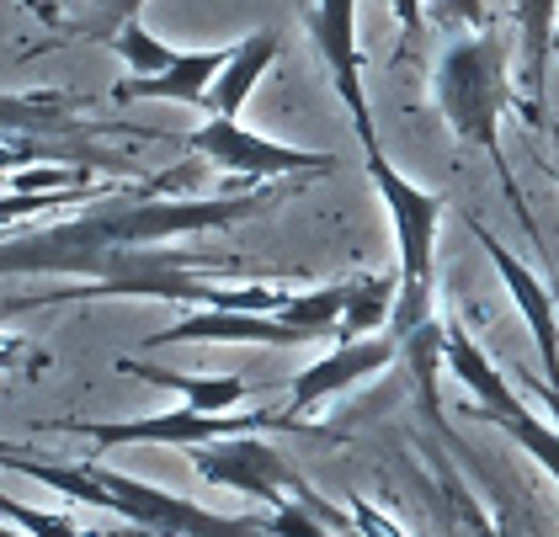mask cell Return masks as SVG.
<instances>
[{
  "label": "cell",
  "mask_w": 559,
  "mask_h": 537,
  "mask_svg": "<svg viewBox=\"0 0 559 537\" xmlns=\"http://www.w3.org/2000/svg\"><path fill=\"white\" fill-rule=\"evenodd\" d=\"M229 64V48H181L171 70L160 75H129L112 85V102H181V107H203L209 85Z\"/></svg>",
  "instance_id": "4fadbf2b"
},
{
  "label": "cell",
  "mask_w": 559,
  "mask_h": 537,
  "mask_svg": "<svg viewBox=\"0 0 559 537\" xmlns=\"http://www.w3.org/2000/svg\"><path fill=\"white\" fill-rule=\"evenodd\" d=\"M112 368L129 372V378H144V383H155V389H171V394H181V405L209 410V415L240 410V405L251 399V383H246V378H203V372L155 368V362H139V357H118Z\"/></svg>",
  "instance_id": "2e32d148"
},
{
  "label": "cell",
  "mask_w": 559,
  "mask_h": 537,
  "mask_svg": "<svg viewBox=\"0 0 559 537\" xmlns=\"http://www.w3.org/2000/svg\"><path fill=\"white\" fill-rule=\"evenodd\" d=\"M394 298H400V277H394V272H379V277H368V283H352V303H346L336 341H357V335L389 331Z\"/></svg>",
  "instance_id": "e0dca14e"
},
{
  "label": "cell",
  "mask_w": 559,
  "mask_h": 537,
  "mask_svg": "<svg viewBox=\"0 0 559 537\" xmlns=\"http://www.w3.org/2000/svg\"><path fill=\"white\" fill-rule=\"evenodd\" d=\"M555 33H559V0H516V48H522L516 91H522V118L527 123H544Z\"/></svg>",
  "instance_id": "7c38bea8"
},
{
  "label": "cell",
  "mask_w": 559,
  "mask_h": 537,
  "mask_svg": "<svg viewBox=\"0 0 559 537\" xmlns=\"http://www.w3.org/2000/svg\"><path fill=\"white\" fill-rule=\"evenodd\" d=\"M394 5V16H400V27H405V43L421 38V0H389Z\"/></svg>",
  "instance_id": "603a6c76"
},
{
  "label": "cell",
  "mask_w": 559,
  "mask_h": 537,
  "mask_svg": "<svg viewBox=\"0 0 559 537\" xmlns=\"http://www.w3.org/2000/svg\"><path fill=\"white\" fill-rule=\"evenodd\" d=\"M0 537H27L22 527H11V522H0Z\"/></svg>",
  "instance_id": "d4e9b609"
},
{
  "label": "cell",
  "mask_w": 559,
  "mask_h": 537,
  "mask_svg": "<svg viewBox=\"0 0 559 537\" xmlns=\"http://www.w3.org/2000/svg\"><path fill=\"white\" fill-rule=\"evenodd\" d=\"M394 357H400V335L394 331L336 341L325 357H314V362L288 383V405H283V410L299 420V415H309L314 405H325V399H336V394H346V389H357L362 378H379Z\"/></svg>",
  "instance_id": "9c48e42d"
},
{
  "label": "cell",
  "mask_w": 559,
  "mask_h": 537,
  "mask_svg": "<svg viewBox=\"0 0 559 537\" xmlns=\"http://www.w3.org/2000/svg\"><path fill=\"white\" fill-rule=\"evenodd\" d=\"M346 303H352V283H331V288H314V293H294V298L277 309V320H288V325H299V331H309L320 341V335L342 331Z\"/></svg>",
  "instance_id": "ffe728a7"
},
{
  "label": "cell",
  "mask_w": 559,
  "mask_h": 537,
  "mask_svg": "<svg viewBox=\"0 0 559 537\" xmlns=\"http://www.w3.org/2000/svg\"><path fill=\"white\" fill-rule=\"evenodd\" d=\"M277 53H283V38H277L272 27L251 33L246 43H229V64H224L218 81L209 85L203 112H209V118H240V107L251 102V91H257V81L272 70Z\"/></svg>",
  "instance_id": "9a60e30c"
},
{
  "label": "cell",
  "mask_w": 559,
  "mask_h": 537,
  "mask_svg": "<svg viewBox=\"0 0 559 537\" xmlns=\"http://www.w3.org/2000/svg\"><path fill=\"white\" fill-rule=\"evenodd\" d=\"M0 468L33 479V485H48L53 496L81 500L91 511H112L123 516L133 533L144 537H272L266 533V516H224V511H209L198 500L171 496L150 479H133L123 468H107V463H53V457H33L11 442H0Z\"/></svg>",
  "instance_id": "7a4b0ae2"
},
{
  "label": "cell",
  "mask_w": 559,
  "mask_h": 537,
  "mask_svg": "<svg viewBox=\"0 0 559 537\" xmlns=\"http://www.w3.org/2000/svg\"><path fill=\"white\" fill-rule=\"evenodd\" d=\"M474 240H479V250L490 255V266H496V277L507 283V293H512L516 314L527 320V335H533V346H538V362H544V383H555L559 389V309H555V293L538 283V272L516 255L512 246H501L479 218H469Z\"/></svg>",
  "instance_id": "30bf717a"
},
{
  "label": "cell",
  "mask_w": 559,
  "mask_h": 537,
  "mask_svg": "<svg viewBox=\"0 0 559 537\" xmlns=\"http://www.w3.org/2000/svg\"><path fill=\"white\" fill-rule=\"evenodd\" d=\"M192 468H198V479H209L218 490H235V496H246V500H261L266 511H277V505H288V500H304V505L325 511L320 496L304 485L299 468L277 453L272 442H261V431L192 448ZM325 516H331V511H325Z\"/></svg>",
  "instance_id": "8992f818"
},
{
  "label": "cell",
  "mask_w": 559,
  "mask_h": 537,
  "mask_svg": "<svg viewBox=\"0 0 559 537\" xmlns=\"http://www.w3.org/2000/svg\"><path fill=\"white\" fill-rule=\"evenodd\" d=\"M22 5L44 22L48 33H59V27H64V5H59V0H22Z\"/></svg>",
  "instance_id": "cb8c5ba5"
},
{
  "label": "cell",
  "mask_w": 559,
  "mask_h": 537,
  "mask_svg": "<svg viewBox=\"0 0 559 537\" xmlns=\"http://www.w3.org/2000/svg\"><path fill=\"white\" fill-rule=\"evenodd\" d=\"M198 160H214L229 176H246V181H294V176H331L336 155H320V150H299V144H277L257 128H246L240 118H209L203 128H192L181 139Z\"/></svg>",
  "instance_id": "52a82bcc"
},
{
  "label": "cell",
  "mask_w": 559,
  "mask_h": 537,
  "mask_svg": "<svg viewBox=\"0 0 559 537\" xmlns=\"http://www.w3.org/2000/svg\"><path fill=\"white\" fill-rule=\"evenodd\" d=\"M283 187H240V192H218V198H166V192H133V187H112L107 198L86 203L81 213H53V218H33L16 235L0 240V277H107L112 261L123 250L144 246H171L181 235H209V229H229L240 218H251L272 203Z\"/></svg>",
  "instance_id": "6da1fadb"
},
{
  "label": "cell",
  "mask_w": 559,
  "mask_h": 537,
  "mask_svg": "<svg viewBox=\"0 0 559 537\" xmlns=\"http://www.w3.org/2000/svg\"><path fill=\"white\" fill-rule=\"evenodd\" d=\"M479 420L501 426V431L512 437L516 448L538 457V468H544V474H549V479L559 485V426H555V420L533 415L527 405H516V410H501V415H479Z\"/></svg>",
  "instance_id": "d6986e66"
},
{
  "label": "cell",
  "mask_w": 559,
  "mask_h": 537,
  "mask_svg": "<svg viewBox=\"0 0 559 537\" xmlns=\"http://www.w3.org/2000/svg\"><path fill=\"white\" fill-rule=\"evenodd\" d=\"M304 27L320 48L325 70H331V85L342 96L346 118L357 128V144H379V128H373V112H368V85H362V48H357V0H314L304 11Z\"/></svg>",
  "instance_id": "ba28073f"
},
{
  "label": "cell",
  "mask_w": 559,
  "mask_h": 537,
  "mask_svg": "<svg viewBox=\"0 0 559 537\" xmlns=\"http://www.w3.org/2000/svg\"><path fill=\"white\" fill-rule=\"evenodd\" d=\"M112 53L129 64V75H160V70H171L176 64V53H181V48L160 43L144 22H129V27L112 38Z\"/></svg>",
  "instance_id": "44dd1931"
},
{
  "label": "cell",
  "mask_w": 559,
  "mask_h": 537,
  "mask_svg": "<svg viewBox=\"0 0 559 537\" xmlns=\"http://www.w3.org/2000/svg\"><path fill=\"white\" fill-rule=\"evenodd\" d=\"M187 341H218V346H309L314 335L277 320V314H251V309H192L155 331L144 346H187Z\"/></svg>",
  "instance_id": "8fae6325"
},
{
  "label": "cell",
  "mask_w": 559,
  "mask_h": 537,
  "mask_svg": "<svg viewBox=\"0 0 559 537\" xmlns=\"http://www.w3.org/2000/svg\"><path fill=\"white\" fill-rule=\"evenodd\" d=\"M362 160H368V176H373L389 224H394V277H400V298H394L389 331L400 335V341H411L416 331L431 325V261H437V224H442L448 198L416 187V181L384 155V144H368Z\"/></svg>",
  "instance_id": "277c9868"
},
{
  "label": "cell",
  "mask_w": 559,
  "mask_h": 537,
  "mask_svg": "<svg viewBox=\"0 0 559 537\" xmlns=\"http://www.w3.org/2000/svg\"><path fill=\"white\" fill-rule=\"evenodd\" d=\"M555 53H559V33H555Z\"/></svg>",
  "instance_id": "484cf974"
},
{
  "label": "cell",
  "mask_w": 559,
  "mask_h": 537,
  "mask_svg": "<svg viewBox=\"0 0 559 537\" xmlns=\"http://www.w3.org/2000/svg\"><path fill=\"white\" fill-rule=\"evenodd\" d=\"M304 431V420H294L288 410H192V405H176L160 415H133V420H44V431H75L96 448H203V442H224V437H246V431Z\"/></svg>",
  "instance_id": "5b68a950"
},
{
  "label": "cell",
  "mask_w": 559,
  "mask_h": 537,
  "mask_svg": "<svg viewBox=\"0 0 559 537\" xmlns=\"http://www.w3.org/2000/svg\"><path fill=\"white\" fill-rule=\"evenodd\" d=\"M59 5H64V27L59 33L96 38V43H112L144 11V0H59Z\"/></svg>",
  "instance_id": "ac0fdd59"
},
{
  "label": "cell",
  "mask_w": 559,
  "mask_h": 537,
  "mask_svg": "<svg viewBox=\"0 0 559 537\" xmlns=\"http://www.w3.org/2000/svg\"><path fill=\"white\" fill-rule=\"evenodd\" d=\"M431 11L448 16V22H464L469 33H485V27H490V5H485V0H431Z\"/></svg>",
  "instance_id": "7402d4cb"
},
{
  "label": "cell",
  "mask_w": 559,
  "mask_h": 537,
  "mask_svg": "<svg viewBox=\"0 0 559 537\" xmlns=\"http://www.w3.org/2000/svg\"><path fill=\"white\" fill-rule=\"evenodd\" d=\"M512 91L516 85H512L507 43L490 27L448 43L442 59H437V75H431V96H437L442 123L453 128V139L485 150L507 181H512V170L501 160V112L512 107Z\"/></svg>",
  "instance_id": "3957f363"
},
{
  "label": "cell",
  "mask_w": 559,
  "mask_h": 537,
  "mask_svg": "<svg viewBox=\"0 0 559 537\" xmlns=\"http://www.w3.org/2000/svg\"><path fill=\"white\" fill-rule=\"evenodd\" d=\"M442 362H448L453 378L469 389L474 399H479L474 415H501V410H516V405H522V399H516V389L507 383V372L485 357V346H479L459 320H448V325H442Z\"/></svg>",
  "instance_id": "5bb4252c"
}]
</instances>
